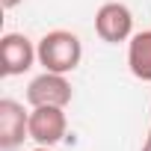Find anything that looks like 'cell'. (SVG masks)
Segmentation results:
<instances>
[{"label":"cell","mask_w":151,"mask_h":151,"mask_svg":"<svg viewBox=\"0 0 151 151\" xmlns=\"http://www.w3.org/2000/svg\"><path fill=\"white\" fill-rule=\"evenodd\" d=\"M0 3H3V9H15V6L21 3V0H0Z\"/></svg>","instance_id":"obj_8"},{"label":"cell","mask_w":151,"mask_h":151,"mask_svg":"<svg viewBox=\"0 0 151 151\" xmlns=\"http://www.w3.org/2000/svg\"><path fill=\"white\" fill-rule=\"evenodd\" d=\"M68 130L65 107H33L30 113V139L39 145H56Z\"/></svg>","instance_id":"obj_6"},{"label":"cell","mask_w":151,"mask_h":151,"mask_svg":"<svg viewBox=\"0 0 151 151\" xmlns=\"http://www.w3.org/2000/svg\"><path fill=\"white\" fill-rule=\"evenodd\" d=\"M95 33L110 42V45H119V42H127L133 36V15L124 3H104L95 15Z\"/></svg>","instance_id":"obj_4"},{"label":"cell","mask_w":151,"mask_h":151,"mask_svg":"<svg viewBox=\"0 0 151 151\" xmlns=\"http://www.w3.org/2000/svg\"><path fill=\"white\" fill-rule=\"evenodd\" d=\"M33 151H50V145H39V148H33Z\"/></svg>","instance_id":"obj_9"},{"label":"cell","mask_w":151,"mask_h":151,"mask_svg":"<svg viewBox=\"0 0 151 151\" xmlns=\"http://www.w3.org/2000/svg\"><path fill=\"white\" fill-rule=\"evenodd\" d=\"M127 65L130 74L142 83H151V30L133 33L127 45Z\"/></svg>","instance_id":"obj_7"},{"label":"cell","mask_w":151,"mask_h":151,"mask_svg":"<svg viewBox=\"0 0 151 151\" xmlns=\"http://www.w3.org/2000/svg\"><path fill=\"white\" fill-rule=\"evenodd\" d=\"M148 145H151V130H148Z\"/></svg>","instance_id":"obj_11"},{"label":"cell","mask_w":151,"mask_h":151,"mask_svg":"<svg viewBox=\"0 0 151 151\" xmlns=\"http://www.w3.org/2000/svg\"><path fill=\"white\" fill-rule=\"evenodd\" d=\"M39 62L45 65V71H56V74H68L80 65L83 56V45L80 39L68 33V30H50L39 39Z\"/></svg>","instance_id":"obj_1"},{"label":"cell","mask_w":151,"mask_h":151,"mask_svg":"<svg viewBox=\"0 0 151 151\" xmlns=\"http://www.w3.org/2000/svg\"><path fill=\"white\" fill-rule=\"evenodd\" d=\"M142 151H151V145H148V142H145V145H142Z\"/></svg>","instance_id":"obj_10"},{"label":"cell","mask_w":151,"mask_h":151,"mask_svg":"<svg viewBox=\"0 0 151 151\" xmlns=\"http://www.w3.org/2000/svg\"><path fill=\"white\" fill-rule=\"evenodd\" d=\"M71 83L65 80V74L56 71H45L36 80H30L27 86V101L33 107H65L71 101Z\"/></svg>","instance_id":"obj_3"},{"label":"cell","mask_w":151,"mask_h":151,"mask_svg":"<svg viewBox=\"0 0 151 151\" xmlns=\"http://www.w3.org/2000/svg\"><path fill=\"white\" fill-rule=\"evenodd\" d=\"M30 136V113H24V104L3 98L0 101V148L15 151Z\"/></svg>","instance_id":"obj_5"},{"label":"cell","mask_w":151,"mask_h":151,"mask_svg":"<svg viewBox=\"0 0 151 151\" xmlns=\"http://www.w3.org/2000/svg\"><path fill=\"white\" fill-rule=\"evenodd\" d=\"M36 59H39V50L33 47L27 36L6 33L0 39V74L3 77H18V74L30 71Z\"/></svg>","instance_id":"obj_2"}]
</instances>
